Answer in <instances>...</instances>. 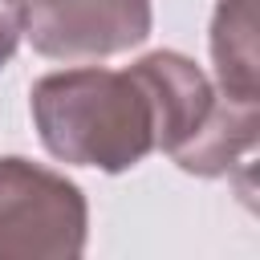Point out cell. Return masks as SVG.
<instances>
[{"label":"cell","mask_w":260,"mask_h":260,"mask_svg":"<svg viewBox=\"0 0 260 260\" xmlns=\"http://www.w3.org/2000/svg\"><path fill=\"white\" fill-rule=\"evenodd\" d=\"M28 110L41 146L69 167L122 175L154 150V106L134 69L73 65L32 81Z\"/></svg>","instance_id":"cell-1"},{"label":"cell","mask_w":260,"mask_h":260,"mask_svg":"<svg viewBox=\"0 0 260 260\" xmlns=\"http://www.w3.org/2000/svg\"><path fill=\"white\" fill-rule=\"evenodd\" d=\"M130 69L142 77L154 106V150L171 154L179 171L199 179H223L240 167L252 171L260 130L256 102H232L175 49H154Z\"/></svg>","instance_id":"cell-2"},{"label":"cell","mask_w":260,"mask_h":260,"mask_svg":"<svg viewBox=\"0 0 260 260\" xmlns=\"http://www.w3.org/2000/svg\"><path fill=\"white\" fill-rule=\"evenodd\" d=\"M85 191L24 154H0V260H73L85 252Z\"/></svg>","instance_id":"cell-3"},{"label":"cell","mask_w":260,"mask_h":260,"mask_svg":"<svg viewBox=\"0 0 260 260\" xmlns=\"http://www.w3.org/2000/svg\"><path fill=\"white\" fill-rule=\"evenodd\" d=\"M150 28V0H24V37L53 61L114 57L138 49Z\"/></svg>","instance_id":"cell-4"},{"label":"cell","mask_w":260,"mask_h":260,"mask_svg":"<svg viewBox=\"0 0 260 260\" xmlns=\"http://www.w3.org/2000/svg\"><path fill=\"white\" fill-rule=\"evenodd\" d=\"M207 45L215 65V89L228 93L232 102L260 106V45H256L252 0H219Z\"/></svg>","instance_id":"cell-5"},{"label":"cell","mask_w":260,"mask_h":260,"mask_svg":"<svg viewBox=\"0 0 260 260\" xmlns=\"http://www.w3.org/2000/svg\"><path fill=\"white\" fill-rule=\"evenodd\" d=\"M24 41V0H0V69Z\"/></svg>","instance_id":"cell-6"}]
</instances>
